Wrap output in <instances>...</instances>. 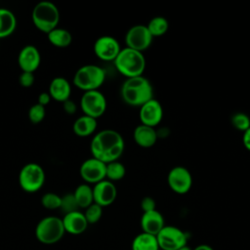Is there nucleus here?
I'll use <instances>...</instances> for the list:
<instances>
[{"label": "nucleus", "instance_id": "obj_35", "mask_svg": "<svg viewBox=\"0 0 250 250\" xmlns=\"http://www.w3.org/2000/svg\"><path fill=\"white\" fill-rule=\"evenodd\" d=\"M62 107H63V110L67 114H74L76 112V110H77L76 104L72 100H70V99H68L67 101L62 103Z\"/></svg>", "mask_w": 250, "mask_h": 250}, {"label": "nucleus", "instance_id": "obj_18", "mask_svg": "<svg viewBox=\"0 0 250 250\" xmlns=\"http://www.w3.org/2000/svg\"><path fill=\"white\" fill-rule=\"evenodd\" d=\"M62 220L65 232L74 235L83 233L89 225L84 213L80 212L79 210L65 214Z\"/></svg>", "mask_w": 250, "mask_h": 250}, {"label": "nucleus", "instance_id": "obj_3", "mask_svg": "<svg viewBox=\"0 0 250 250\" xmlns=\"http://www.w3.org/2000/svg\"><path fill=\"white\" fill-rule=\"evenodd\" d=\"M113 63L116 70L126 78L144 75L146 66L145 55L128 47L121 49Z\"/></svg>", "mask_w": 250, "mask_h": 250}, {"label": "nucleus", "instance_id": "obj_2", "mask_svg": "<svg viewBox=\"0 0 250 250\" xmlns=\"http://www.w3.org/2000/svg\"><path fill=\"white\" fill-rule=\"evenodd\" d=\"M120 95L126 104L140 107L153 99V86L144 75L126 78L121 85Z\"/></svg>", "mask_w": 250, "mask_h": 250}, {"label": "nucleus", "instance_id": "obj_26", "mask_svg": "<svg viewBox=\"0 0 250 250\" xmlns=\"http://www.w3.org/2000/svg\"><path fill=\"white\" fill-rule=\"evenodd\" d=\"M146 27L153 38L159 37L164 35L168 31L169 21L166 18L162 16H156L150 19V21L146 24Z\"/></svg>", "mask_w": 250, "mask_h": 250}, {"label": "nucleus", "instance_id": "obj_34", "mask_svg": "<svg viewBox=\"0 0 250 250\" xmlns=\"http://www.w3.org/2000/svg\"><path fill=\"white\" fill-rule=\"evenodd\" d=\"M141 208L144 212H148V211H152L156 209V204H155V200L150 197V196H146L142 199L141 201Z\"/></svg>", "mask_w": 250, "mask_h": 250}, {"label": "nucleus", "instance_id": "obj_12", "mask_svg": "<svg viewBox=\"0 0 250 250\" xmlns=\"http://www.w3.org/2000/svg\"><path fill=\"white\" fill-rule=\"evenodd\" d=\"M105 163L92 156L82 162L79 174L85 184L96 185L105 180Z\"/></svg>", "mask_w": 250, "mask_h": 250}, {"label": "nucleus", "instance_id": "obj_36", "mask_svg": "<svg viewBox=\"0 0 250 250\" xmlns=\"http://www.w3.org/2000/svg\"><path fill=\"white\" fill-rule=\"evenodd\" d=\"M52 98L50 96V94L48 92H42L39 96H38V99H37V104L45 106L47 104H49V103L51 102Z\"/></svg>", "mask_w": 250, "mask_h": 250}, {"label": "nucleus", "instance_id": "obj_14", "mask_svg": "<svg viewBox=\"0 0 250 250\" xmlns=\"http://www.w3.org/2000/svg\"><path fill=\"white\" fill-rule=\"evenodd\" d=\"M139 117L141 124L149 127L157 126L163 118V107L156 99H151L139 107Z\"/></svg>", "mask_w": 250, "mask_h": 250}, {"label": "nucleus", "instance_id": "obj_30", "mask_svg": "<svg viewBox=\"0 0 250 250\" xmlns=\"http://www.w3.org/2000/svg\"><path fill=\"white\" fill-rule=\"evenodd\" d=\"M60 209L64 213V215L79 210L78 204L75 200L73 193H66L63 196H62Z\"/></svg>", "mask_w": 250, "mask_h": 250}, {"label": "nucleus", "instance_id": "obj_25", "mask_svg": "<svg viewBox=\"0 0 250 250\" xmlns=\"http://www.w3.org/2000/svg\"><path fill=\"white\" fill-rule=\"evenodd\" d=\"M49 42L57 48H66L71 44L72 35L64 28L57 27L47 34Z\"/></svg>", "mask_w": 250, "mask_h": 250}, {"label": "nucleus", "instance_id": "obj_13", "mask_svg": "<svg viewBox=\"0 0 250 250\" xmlns=\"http://www.w3.org/2000/svg\"><path fill=\"white\" fill-rule=\"evenodd\" d=\"M93 49L96 57L101 61L113 62L122 48L115 37L103 35L96 39Z\"/></svg>", "mask_w": 250, "mask_h": 250}, {"label": "nucleus", "instance_id": "obj_33", "mask_svg": "<svg viewBox=\"0 0 250 250\" xmlns=\"http://www.w3.org/2000/svg\"><path fill=\"white\" fill-rule=\"evenodd\" d=\"M19 82L21 87L23 88H29L34 83V75L31 72H24L22 71L20 75Z\"/></svg>", "mask_w": 250, "mask_h": 250}, {"label": "nucleus", "instance_id": "obj_17", "mask_svg": "<svg viewBox=\"0 0 250 250\" xmlns=\"http://www.w3.org/2000/svg\"><path fill=\"white\" fill-rule=\"evenodd\" d=\"M165 227L162 214L155 210L144 212L141 218V228L144 232L157 235V233Z\"/></svg>", "mask_w": 250, "mask_h": 250}, {"label": "nucleus", "instance_id": "obj_31", "mask_svg": "<svg viewBox=\"0 0 250 250\" xmlns=\"http://www.w3.org/2000/svg\"><path fill=\"white\" fill-rule=\"evenodd\" d=\"M103 215V207L93 203L89 207L85 209L84 216L88 222V224H96L98 223Z\"/></svg>", "mask_w": 250, "mask_h": 250}, {"label": "nucleus", "instance_id": "obj_20", "mask_svg": "<svg viewBox=\"0 0 250 250\" xmlns=\"http://www.w3.org/2000/svg\"><path fill=\"white\" fill-rule=\"evenodd\" d=\"M48 93L53 100L63 103L70 98L71 85L64 77H55L52 79L49 85Z\"/></svg>", "mask_w": 250, "mask_h": 250}, {"label": "nucleus", "instance_id": "obj_15", "mask_svg": "<svg viewBox=\"0 0 250 250\" xmlns=\"http://www.w3.org/2000/svg\"><path fill=\"white\" fill-rule=\"evenodd\" d=\"M93 196H94V203L102 206L106 207L111 205L117 196V189L114 183L104 180L93 187Z\"/></svg>", "mask_w": 250, "mask_h": 250}, {"label": "nucleus", "instance_id": "obj_24", "mask_svg": "<svg viewBox=\"0 0 250 250\" xmlns=\"http://www.w3.org/2000/svg\"><path fill=\"white\" fill-rule=\"evenodd\" d=\"M75 200L78 204L79 209L83 208L86 209L91 204L94 203V196H93V188L88 184H81L76 187L75 190L72 192Z\"/></svg>", "mask_w": 250, "mask_h": 250}, {"label": "nucleus", "instance_id": "obj_39", "mask_svg": "<svg viewBox=\"0 0 250 250\" xmlns=\"http://www.w3.org/2000/svg\"><path fill=\"white\" fill-rule=\"evenodd\" d=\"M178 250H192V249H190L188 245H186V246H184V247H182V248H180Z\"/></svg>", "mask_w": 250, "mask_h": 250}, {"label": "nucleus", "instance_id": "obj_27", "mask_svg": "<svg viewBox=\"0 0 250 250\" xmlns=\"http://www.w3.org/2000/svg\"><path fill=\"white\" fill-rule=\"evenodd\" d=\"M126 174V168L120 161H113L106 164L105 179L114 183L124 178Z\"/></svg>", "mask_w": 250, "mask_h": 250}, {"label": "nucleus", "instance_id": "obj_10", "mask_svg": "<svg viewBox=\"0 0 250 250\" xmlns=\"http://www.w3.org/2000/svg\"><path fill=\"white\" fill-rule=\"evenodd\" d=\"M152 40L153 37L145 24L133 25L125 34L126 47L142 53L150 47Z\"/></svg>", "mask_w": 250, "mask_h": 250}, {"label": "nucleus", "instance_id": "obj_28", "mask_svg": "<svg viewBox=\"0 0 250 250\" xmlns=\"http://www.w3.org/2000/svg\"><path fill=\"white\" fill-rule=\"evenodd\" d=\"M230 123L233 128L243 133L250 128V116L244 112H235L230 117Z\"/></svg>", "mask_w": 250, "mask_h": 250}, {"label": "nucleus", "instance_id": "obj_1", "mask_svg": "<svg viewBox=\"0 0 250 250\" xmlns=\"http://www.w3.org/2000/svg\"><path fill=\"white\" fill-rule=\"evenodd\" d=\"M125 142L121 134L113 129H104L96 133L90 143L93 157L107 164L117 161L123 154Z\"/></svg>", "mask_w": 250, "mask_h": 250}, {"label": "nucleus", "instance_id": "obj_5", "mask_svg": "<svg viewBox=\"0 0 250 250\" xmlns=\"http://www.w3.org/2000/svg\"><path fill=\"white\" fill-rule=\"evenodd\" d=\"M31 19L38 30L48 34L58 27L60 12L54 3L50 1H41L34 6L31 13Z\"/></svg>", "mask_w": 250, "mask_h": 250}, {"label": "nucleus", "instance_id": "obj_29", "mask_svg": "<svg viewBox=\"0 0 250 250\" xmlns=\"http://www.w3.org/2000/svg\"><path fill=\"white\" fill-rule=\"evenodd\" d=\"M62 196L55 192H47L41 197V204L44 208L49 210L60 209Z\"/></svg>", "mask_w": 250, "mask_h": 250}, {"label": "nucleus", "instance_id": "obj_6", "mask_svg": "<svg viewBox=\"0 0 250 250\" xmlns=\"http://www.w3.org/2000/svg\"><path fill=\"white\" fill-rule=\"evenodd\" d=\"M64 233L62 220L55 216H48L41 219L35 228L37 240L44 244H54L60 241Z\"/></svg>", "mask_w": 250, "mask_h": 250}, {"label": "nucleus", "instance_id": "obj_32", "mask_svg": "<svg viewBox=\"0 0 250 250\" xmlns=\"http://www.w3.org/2000/svg\"><path fill=\"white\" fill-rule=\"evenodd\" d=\"M45 115H46L45 106L39 104H35L31 105L30 108L28 109V119L30 120V122L34 124L40 123L45 118Z\"/></svg>", "mask_w": 250, "mask_h": 250}, {"label": "nucleus", "instance_id": "obj_19", "mask_svg": "<svg viewBox=\"0 0 250 250\" xmlns=\"http://www.w3.org/2000/svg\"><path fill=\"white\" fill-rule=\"evenodd\" d=\"M157 132L155 128L140 124L133 131L134 142L143 148L153 146L157 142Z\"/></svg>", "mask_w": 250, "mask_h": 250}, {"label": "nucleus", "instance_id": "obj_8", "mask_svg": "<svg viewBox=\"0 0 250 250\" xmlns=\"http://www.w3.org/2000/svg\"><path fill=\"white\" fill-rule=\"evenodd\" d=\"M107 103L100 90L84 92L80 99V108L84 115L98 119L106 110Z\"/></svg>", "mask_w": 250, "mask_h": 250}, {"label": "nucleus", "instance_id": "obj_37", "mask_svg": "<svg viewBox=\"0 0 250 250\" xmlns=\"http://www.w3.org/2000/svg\"><path fill=\"white\" fill-rule=\"evenodd\" d=\"M242 144L244 147L250 151V128H248L246 131L242 134Z\"/></svg>", "mask_w": 250, "mask_h": 250}, {"label": "nucleus", "instance_id": "obj_22", "mask_svg": "<svg viewBox=\"0 0 250 250\" xmlns=\"http://www.w3.org/2000/svg\"><path fill=\"white\" fill-rule=\"evenodd\" d=\"M17 27L16 16L6 8H0V38L10 36Z\"/></svg>", "mask_w": 250, "mask_h": 250}, {"label": "nucleus", "instance_id": "obj_16", "mask_svg": "<svg viewBox=\"0 0 250 250\" xmlns=\"http://www.w3.org/2000/svg\"><path fill=\"white\" fill-rule=\"evenodd\" d=\"M18 62L22 71L33 73L39 67L41 62L39 50L33 45L24 46L19 53Z\"/></svg>", "mask_w": 250, "mask_h": 250}, {"label": "nucleus", "instance_id": "obj_9", "mask_svg": "<svg viewBox=\"0 0 250 250\" xmlns=\"http://www.w3.org/2000/svg\"><path fill=\"white\" fill-rule=\"evenodd\" d=\"M159 249L178 250L187 245L188 236L184 230L175 226H165L156 235Z\"/></svg>", "mask_w": 250, "mask_h": 250}, {"label": "nucleus", "instance_id": "obj_4", "mask_svg": "<svg viewBox=\"0 0 250 250\" xmlns=\"http://www.w3.org/2000/svg\"><path fill=\"white\" fill-rule=\"evenodd\" d=\"M106 77L105 70L97 64H85L79 67L72 79V83L78 89L88 92L99 90L104 83Z\"/></svg>", "mask_w": 250, "mask_h": 250}, {"label": "nucleus", "instance_id": "obj_23", "mask_svg": "<svg viewBox=\"0 0 250 250\" xmlns=\"http://www.w3.org/2000/svg\"><path fill=\"white\" fill-rule=\"evenodd\" d=\"M132 250H159L156 235L144 231L139 233L133 239Z\"/></svg>", "mask_w": 250, "mask_h": 250}, {"label": "nucleus", "instance_id": "obj_38", "mask_svg": "<svg viewBox=\"0 0 250 250\" xmlns=\"http://www.w3.org/2000/svg\"><path fill=\"white\" fill-rule=\"evenodd\" d=\"M192 250H214L210 245H207V244H200V245H197L195 248H193Z\"/></svg>", "mask_w": 250, "mask_h": 250}, {"label": "nucleus", "instance_id": "obj_21", "mask_svg": "<svg viewBox=\"0 0 250 250\" xmlns=\"http://www.w3.org/2000/svg\"><path fill=\"white\" fill-rule=\"evenodd\" d=\"M97 126V119L83 114L74 121L72 130L76 136L84 138L93 135L96 132Z\"/></svg>", "mask_w": 250, "mask_h": 250}, {"label": "nucleus", "instance_id": "obj_11", "mask_svg": "<svg viewBox=\"0 0 250 250\" xmlns=\"http://www.w3.org/2000/svg\"><path fill=\"white\" fill-rule=\"evenodd\" d=\"M167 184L174 192L186 194L192 187L191 173L184 166H175L168 172Z\"/></svg>", "mask_w": 250, "mask_h": 250}, {"label": "nucleus", "instance_id": "obj_7", "mask_svg": "<svg viewBox=\"0 0 250 250\" xmlns=\"http://www.w3.org/2000/svg\"><path fill=\"white\" fill-rule=\"evenodd\" d=\"M45 183V172L43 168L34 162L22 166L19 173V184L25 192L38 191Z\"/></svg>", "mask_w": 250, "mask_h": 250}]
</instances>
